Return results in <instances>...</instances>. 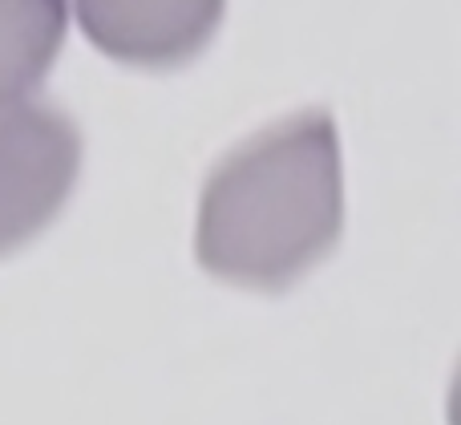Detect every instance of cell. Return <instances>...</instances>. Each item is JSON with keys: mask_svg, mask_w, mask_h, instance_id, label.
I'll return each instance as SVG.
<instances>
[{"mask_svg": "<svg viewBox=\"0 0 461 425\" xmlns=\"http://www.w3.org/2000/svg\"><path fill=\"white\" fill-rule=\"evenodd\" d=\"M73 16L110 61L167 73L191 65L215 41L227 0H73Z\"/></svg>", "mask_w": 461, "mask_h": 425, "instance_id": "cell-3", "label": "cell"}, {"mask_svg": "<svg viewBox=\"0 0 461 425\" xmlns=\"http://www.w3.org/2000/svg\"><path fill=\"white\" fill-rule=\"evenodd\" d=\"M81 175V130L49 102L0 110V259L29 248L65 211Z\"/></svg>", "mask_w": 461, "mask_h": 425, "instance_id": "cell-2", "label": "cell"}, {"mask_svg": "<svg viewBox=\"0 0 461 425\" xmlns=\"http://www.w3.org/2000/svg\"><path fill=\"white\" fill-rule=\"evenodd\" d=\"M69 32V0H0V110L45 81Z\"/></svg>", "mask_w": 461, "mask_h": 425, "instance_id": "cell-4", "label": "cell"}, {"mask_svg": "<svg viewBox=\"0 0 461 425\" xmlns=\"http://www.w3.org/2000/svg\"><path fill=\"white\" fill-rule=\"evenodd\" d=\"M344 231L340 134L328 110H300L227 150L194 215V259L243 292H287Z\"/></svg>", "mask_w": 461, "mask_h": 425, "instance_id": "cell-1", "label": "cell"}]
</instances>
